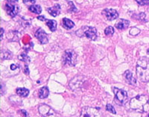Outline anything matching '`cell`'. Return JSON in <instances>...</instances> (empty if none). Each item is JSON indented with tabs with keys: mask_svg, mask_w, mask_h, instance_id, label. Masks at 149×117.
I'll use <instances>...</instances> for the list:
<instances>
[{
	"mask_svg": "<svg viewBox=\"0 0 149 117\" xmlns=\"http://www.w3.org/2000/svg\"><path fill=\"white\" fill-rule=\"evenodd\" d=\"M103 14L106 17L108 20H114L117 19L119 17V14L114 9L111 8H106L103 10Z\"/></svg>",
	"mask_w": 149,
	"mask_h": 117,
	"instance_id": "11",
	"label": "cell"
},
{
	"mask_svg": "<svg viewBox=\"0 0 149 117\" xmlns=\"http://www.w3.org/2000/svg\"><path fill=\"white\" fill-rule=\"evenodd\" d=\"M47 11L49 12V14H51L52 17H55L59 15L61 13V6L58 4H56L52 7H50L47 9Z\"/></svg>",
	"mask_w": 149,
	"mask_h": 117,
	"instance_id": "13",
	"label": "cell"
},
{
	"mask_svg": "<svg viewBox=\"0 0 149 117\" xmlns=\"http://www.w3.org/2000/svg\"><path fill=\"white\" fill-rule=\"evenodd\" d=\"M37 19L40 20H41V21H46V18H45L44 17H42V16H40V17H37Z\"/></svg>",
	"mask_w": 149,
	"mask_h": 117,
	"instance_id": "30",
	"label": "cell"
},
{
	"mask_svg": "<svg viewBox=\"0 0 149 117\" xmlns=\"http://www.w3.org/2000/svg\"><path fill=\"white\" fill-rule=\"evenodd\" d=\"M46 24L52 31H55L57 29V22L54 20H46Z\"/></svg>",
	"mask_w": 149,
	"mask_h": 117,
	"instance_id": "16",
	"label": "cell"
},
{
	"mask_svg": "<svg viewBox=\"0 0 149 117\" xmlns=\"http://www.w3.org/2000/svg\"><path fill=\"white\" fill-rule=\"evenodd\" d=\"M136 2L140 5H149V0H136Z\"/></svg>",
	"mask_w": 149,
	"mask_h": 117,
	"instance_id": "25",
	"label": "cell"
},
{
	"mask_svg": "<svg viewBox=\"0 0 149 117\" xmlns=\"http://www.w3.org/2000/svg\"><path fill=\"white\" fill-rule=\"evenodd\" d=\"M18 58L20 61H23V62H25V63H29L30 62V58H29V56L27 55V54H26V53H22L21 54H19L18 56Z\"/></svg>",
	"mask_w": 149,
	"mask_h": 117,
	"instance_id": "20",
	"label": "cell"
},
{
	"mask_svg": "<svg viewBox=\"0 0 149 117\" xmlns=\"http://www.w3.org/2000/svg\"><path fill=\"white\" fill-rule=\"evenodd\" d=\"M104 34L107 36H111L114 34V29L112 26H108L105 29Z\"/></svg>",
	"mask_w": 149,
	"mask_h": 117,
	"instance_id": "21",
	"label": "cell"
},
{
	"mask_svg": "<svg viewBox=\"0 0 149 117\" xmlns=\"http://www.w3.org/2000/svg\"><path fill=\"white\" fill-rule=\"evenodd\" d=\"M106 109H107V111L110 112L111 114H116V110L114 109V107H113L111 104H107V106H106Z\"/></svg>",
	"mask_w": 149,
	"mask_h": 117,
	"instance_id": "23",
	"label": "cell"
},
{
	"mask_svg": "<svg viewBox=\"0 0 149 117\" xmlns=\"http://www.w3.org/2000/svg\"><path fill=\"white\" fill-rule=\"evenodd\" d=\"M62 26L66 29H71L74 26V23L67 18H63L62 21Z\"/></svg>",
	"mask_w": 149,
	"mask_h": 117,
	"instance_id": "15",
	"label": "cell"
},
{
	"mask_svg": "<svg viewBox=\"0 0 149 117\" xmlns=\"http://www.w3.org/2000/svg\"><path fill=\"white\" fill-rule=\"evenodd\" d=\"M2 54H3V56H2V58L5 60L10 59L12 58L11 52L9 51H3L2 53Z\"/></svg>",
	"mask_w": 149,
	"mask_h": 117,
	"instance_id": "22",
	"label": "cell"
},
{
	"mask_svg": "<svg viewBox=\"0 0 149 117\" xmlns=\"http://www.w3.org/2000/svg\"><path fill=\"white\" fill-rule=\"evenodd\" d=\"M80 31H82L79 36H82V34L85 35L87 38L91 40H95L96 38L97 30L94 27H89V26H84L82 29H80Z\"/></svg>",
	"mask_w": 149,
	"mask_h": 117,
	"instance_id": "8",
	"label": "cell"
},
{
	"mask_svg": "<svg viewBox=\"0 0 149 117\" xmlns=\"http://www.w3.org/2000/svg\"><path fill=\"white\" fill-rule=\"evenodd\" d=\"M38 111L42 117H60V116L52 108L45 104L39 105Z\"/></svg>",
	"mask_w": 149,
	"mask_h": 117,
	"instance_id": "4",
	"label": "cell"
},
{
	"mask_svg": "<svg viewBox=\"0 0 149 117\" xmlns=\"http://www.w3.org/2000/svg\"><path fill=\"white\" fill-rule=\"evenodd\" d=\"M35 37L40 41L41 44H46V43L48 42V41H49L47 34L42 29H37V31L35 32Z\"/></svg>",
	"mask_w": 149,
	"mask_h": 117,
	"instance_id": "10",
	"label": "cell"
},
{
	"mask_svg": "<svg viewBox=\"0 0 149 117\" xmlns=\"http://www.w3.org/2000/svg\"><path fill=\"white\" fill-rule=\"evenodd\" d=\"M130 108L139 113L149 111V98L146 95H138L130 102Z\"/></svg>",
	"mask_w": 149,
	"mask_h": 117,
	"instance_id": "1",
	"label": "cell"
},
{
	"mask_svg": "<svg viewBox=\"0 0 149 117\" xmlns=\"http://www.w3.org/2000/svg\"><path fill=\"white\" fill-rule=\"evenodd\" d=\"M3 33H4V30L3 29H1V40H2V37H3Z\"/></svg>",
	"mask_w": 149,
	"mask_h": 117,
	"instance_id": "32",
	"label": "cell"
},
{
	"mask_svg": "<svg viewBox=\"0 0 149 117\" xmlns=\"http://www.w3.org/2000/svg\"><path fill=\"white\" fill-rule=\"evenodd\" d=\"M124 77H125V79L126 80V81H127L129 84L136 85V78L133 76L132 73L130 72V71L126 70L125 72L124 73Z\"/></svg>",
	"mask_w": 149,
	"mask_h": 117,
	"instance_id": "12",
	"label": "cell"
},
{
	"mask_svg": "<svg viewBox=\"0 0 149 117\" xmlns=\"http://www.w3.org/2000/svg\"><path fill=\"white\" fill-rule=\"evenodd\" d=\"M49 94V89L46 87H43L40 88L38 92V95L40 98H47L48 95Z\"/></svg>",
	"mask_w": 149,
	"mask_h": 117,
	"instance_id": "17",
	"label": "cell"
},
{
	"mask_svg": "<svg viewBox=\"0 0 149 117\" xmlns=\"http://www.w3.org/2000/svg\"><path fill=\"white\" fill-rule=\"evenodd\" d=\"M10 70H12V71H16V70H19V67L18 65L17 64H11L10 65Z\"/></svg>",
	"mask_w": 149,
	"mask_h": 117,
	"instance_id": "27",
	"label": "cell"
},
{
	"mask_svg": "<svg viewBox=\"0 0 149 117\" xmlns=\"http://www.w3.org/2000/svg\"><path fill=\"white\" fill-rule=\"evenodd\" d=\"M113 93L115 94L116 100H117V102L119 104H124L125 103H126V102L127 101V98H128L127 92L123 90H121V89L114 87Z\"/></svg>",
	"mask_w": 149,
	"mask_h": 117,
	"instance_id": "6",
	"label": "cell"
},
{
	"mask_svg": "<svg viewBox=\"0 0 149 117\" xmlns=\"http://www.w3.org/2000/svg\"><path fill=\"white\" fill-rule=\"evenodd\" d=\"M23 1V3L26 4L27 5H32L35 3L36 0H22Z\"/></svg>",
	"mask_w": 149,
	"mask_h": 117,
	"instance_id": "26",
	"label": "cell"
},
{
	"mask_svg": "<svg viewBox=\"0 0 149 117\" xmlns=\"http://www.w3.org/2000/svg\"><path fill=\"white\" fill-rule=\"evenodd\" d=\"M16 93L18 95L21 97H27L29 94V90L26 88H17Z\"/></svg>",
	"mask_w": 149,
	"mask_h": 117,
	"instance_id": "19",
	"label": "cell"
},
{
	"mask_svg": "<svg viewBox=\"0 0 149 117\" xmlns=\"http://www.w3.org/2000/svg\"><path fill=\"white\" fill-rule=\"evenodd\" d=\"M62 61L64 65L74 66L77 61V54L72 49H66L63 54Z\"/></svg>",
	"mask_w": 149,
	"mask_h": 117,
	"instance_id": "3",
	"label": "cell"
},
{
	"mask_svg": "<svg viewBox=\"0 0 149 117\" xmlns=\"http://www.w3.org/2000/svg\"><path fill=\"white\" fill-rule=\"evenodd\" d=\"M5 10L7 14L11 17H15L17 15L19 10V7L15 3H6L5 5Z\"/></svg>",
	"mask_w": 149,
	"mask_h": 117,
	"instance_id": "9",
	"label": "cell"
},
{
	"mask_svg": "<svg viewBox=\"0 0 149 117\" xmlns=\"http://www.w3.org/2000/svg\"><path fill=\"white\" fill-rule=\"evenodd\" d=\"M147 117H149V114H148V116H147Z\"/></svg>",
	"mask_w": 149,
	"mask_h": 117,
	"instance_id": "33",
	"label": "cell"
},
{
	"mask_svg": "<svg viewBox=\"0 0 149 117\" xmlns=\"http://www.w3.org/2000/svg\"><path fill=\"white\" fill-rule=\"evenodd\" d=\"M8 2H10V3H17L18 2V0H8Z\"/></svg>",
	"mask_w": 149,
	"mask_h": 117,
	"instance_id": "31",
	"label": "cell"
},
{
	"mask_svg": "<svg viewBox=\"0 0 149 117\" xmlns=\"http://www.w3.org/2000/svg\"><path fill=\"white\" fill-rule=\"evenodd\" d=\"M84 81L85 78H84V76H80V75H78V76L74 77V78H72L70 81V84H69V86H70V87L72 90H78L81 88Z\"/></svg>",
	"mask_w": 149,
	"mask_h": 117,
	"instance_id": "7",
	"label": "cell"
},
{
	"mask_svg": "<svg viewBox=\"0 0 149 117\" xmlns=\"http://www.w3.org/2000/svg\"><path fill=\"white\" fill-rule=\"evenodd\" d=\"M80 117H102V115L98 109L92 107H84L82 108Z\"/></svg>",
	"mask_w": 149,
	"mask_h": 117,
	"instance_id": "5",
	"label": "cell"
},
{
	"mask_svg": "<svg viewBox=\"0 0 149 117\" xmlns=\"http://www.w3.org/2000/svg\"><path fill=\"white\" fill-rule=\"evenodd\" d=\"M139 32H140V31L138 29H136V28H132L130 31V34H131V35H136V34H139Z\"/></svg>",
	"mask_w": 149,
	"mask_h": 117,
	"instance_id": "24",
	"label": "cell"
},
{
	"mask_svg": "<svg viewBox=\"0 0 149 117\" xmlns=\"http://www.w3.org/2000/svg\"><path fill=\"white\" fill-rule=\"evenodd\" d=\"M136 75L138 79L143 83L149 81V58L142 57L136 63Z\"/></svg>",
	"mask_w": 149,
	"mask_h": 117,
	"instance_id": "2",
	"label": "cell"
},
{
	"mask_svg": "<svg viewBox=\"0 0 149 117\" xmlns=\"http://www.w3.org/2000/svg\"><path fill=\"white\" fill-rule=\"evenodd\" d=\"M129 25H130V22L128 20H120L119 22H117L115 25L116 28L118 29H125L127 28H128Z\"/></svg>",
	"mask_w": 149,
	"mask_h": 117,
	"instance_id": "14",
	"label": "cell"
},
{
	"mask_svg": "<svg viewBox=\"0 0 149 117\" xmlns=\"http://www.w3.org/2000/svg\"><path fill=\"white\" fill-rule=\"evenodd\" d=\"M19 112H20L21 115H22L23 117H29V114H28V113L26 112V110H20Z\"/></svg>",
	"mask_w": 149,
	"mask_h": 117,
	"instance_id": "28",
	"label": "cell"
},
{
	"mask_svg": "<svg viewBox=\"0 0 149 117\" xmlns=\"http://www.w3.org/2000/svg\"><path fill=\"white\" fill-rule=\"evenodd\" d=\"M29 10L31 12H32L34 14H40L42 12V8H41L40 5H32L29 6Z\"/></svg>",
	"mask_w": 149,
	"mask_h": 117,
	"instance_id": "18",
	"label": "cell"
},
{
	"mask_svg": "<svg viewBox=\"0 0 149 117\" xmlns=\"http://www.w3.org/2000/svg\"><path fill=\"white\" fill-rule=\"evenodd\" d=\"M24 72L26 73V75H29V66L27 64L25 65V68H24Z\"/></svg>",
	"mask_w": 149,
	"mask_h": 117,
	"instance_id": "29",
	"label": "cell"
}]
</instances>
